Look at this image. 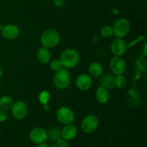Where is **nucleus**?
I'll use <instances>...</instances> for the list:
<instances>
[{"mask_svg":"<svg viewBox=\"0 0 147 147\" xmlns=\"http://www.w3.org/2000/svg\"><path fill=\"white\" fill-rule=\"evenodd\" d=\"M60 60L64 68H74L80 61V55L78 52L73 48H68L63 50L60 54Z\"/></svg>","mask_w":147,"mask_h":147,"instance_id":"obj_1","label":"nucleus"},{"mask_svg":"<svg viewBox=\"0 0 147 147\" xmlns=\"http://www.w3.org/2000/svg\"><path fill=\"white\" fill-rule=\"evenodd\" d=\"M60 41V33L55 29H48L45 30L40 36V42L42 45V47L47 49L53 48L57 46Z\"/></svg>","mask_w":147,"mask_h":147,"instance_id":"obj_2","label":"nucleus"},{"mask_svg":"<svg viewBox=\"0 0 147 147\" xmlns=\"http://www.w3.org/2000/svg\"><path fill=\"white\" fill-rule=\"evenodd\" d=\"M54 85L59 90H65L70 84V74L68 70L63 67L55 72L54 76Z\"/></svg>","mask_w":147,"mask_h":147,"instance_id":"obj_3","label":"nucleus"},{"mask_svg":"<svg viewBox=\"0 0 147 147\" xmlns=\"http://www.w3.org/2000/svg\"><path fill=\"white\" fill-rule=\"evenodd\" d=\"M113 34L117 38H123L130 32V22L126 18H120L116 20L113 24Z\"/></svg>","mask_w":147,"mask_h":147,"instance_id":"obj_4","label":"nucleus"},{"mask_svg":"<svg viewBox=\"0 0 147 147\" xmlns=\"http://www.w3.org/2000/svg\"><path fill=\"white\" fill-rule=\"evenodd\" d=\"M99 119L96 115L88 114L85 116L81 121L80 127L84 133L92 134L97 130L99 126Z\"/></svg>","mask_w":147,"mask_h":147,"instance_id":"obj_5","label":"nucleus"},{"mask_svg":"<svg viewBox=\"0 0 147 147\" xmlns=\"http://www.w3.org/2000/svg\"><path fill=\"white\" fill-rule=\"evenodd\" d=\"M56 117L61 124L67 125L73 123L75 120V113L70 108L61 106L57 109Z\"/></svg>","mask_w":147,"mask_h":147,"instance_id":"obj_6","label":"nucleus"},{"mask_svg":"<svg viewBox=\"0 0 147 147\" xmlns=\"http://www.w3.org/2000/svg\"><path fill=\"white\" fill-rule=\"evenodd\" d=\"M11 111L14 119L17 120H22L25 119L28 114V108L24 102L17 100L13 103Z\"/></svg>","mask_w":147,"mask_h":147,"instance_id":"obj_7","label":"nucleus"},{"mask_svg":"<svg viewBox=\"0 0 147 147\" xmlns=\"http://www.w3.org/2000/svg\"><path fill=\"white\" fill-rule=\"evenodd\" d=\"M110 69L114 76L124 73L126 69V63L121 56H114L110 61Z\"/></svg>","mask_w":147,"mask_h":147,"instance_id":"obj_8","label":"nucleus"},{"mask_svg":"<svg viewBox=\"0 0 147 147\" xmlns=\"http://www.w3.org/2000/svg\"><path fill=\"white\" fill-rule=\"evenodd\" d=\"M29 137L33 143L38 144L45 142L47 139V131L41 127L33 128L30 132Z\"/></svg>","mask_w":147,"mask_h":147,"instance_id":"obj_9","label":"nucleus"},{"mask_svg":"<svg viewBox=\"0 0 147 147\" xmlns=\"http://www.w3.org/2000/svg\"><path fill=\"white\" fill-rule=\"evenodd\" d=\"M127 49V44L123 38L116 37L111 44V51L115 56H122L126 53Z\"/></svg>","mask_w":147,"mask_h":147,"instance_id":"obj_10","label":"nucleus"},{"mask_svg":"<svg viewBox=\"0 0 147 147\" xmlns=\"http://www.w3.org/2000/svg\"><path fill=\"white\" fill-rule=\"evenodd\" d=\"M93 80L89 74L82 73L79 75L76 80V86L81 91H87L91 88Z\"/></svg>","mask_w":147,"mask_h":147,"instance_id":"obj_11","label":"nucleus"},{"mask_svg":"<svg viewBox=\"0 0 147 147\" xmlns=\"http://www.w3.org/2000/svg\"><path fill=\"white\" fill-rule=\"evenodd\" d=\"M1 34L7 40H14L20 34V29L14 24H9L1 29Z\"/></svg>","mask_w":147,"mask_h":147,"instance_id":"obj_12","label":"nucleus"},{"mask_svg":"<svg viewBox=\"0 0 147 147\" xmlns=\"http://www.w3.org/2000/svg\"><path fill=\"white\" fill-rule=\"evenodd\" d=\"M77 127L73 123L64 125V127L61 129V138L67 142L74 139L77 136Z\"/></svg>","mask_w":147,"mask_h":147,"instance_id":"obj_13","label":"nucleus"},{"mask_svg":"<svg viewBox=\"0 0 147 147\" xmlns=\"http://www.w3.org/2000/svg\"><path fill=\"white\" fill-rule=\"evenodd\" d=\"M88 73L90 77L100 78L103 74V65L98 61H93L89 65Z\"/></svg>","mask_w":147,"mask_h":147,"instance_id":"obj_14","label":"nucleus"},{"mask_svg":"<svg viewBox=\"0 0 147 147\" xmlns=\"http://www.w3.org/2000/svg\"><path fill=\"white\" fill-rule=\"evenodd\" d=\"M100 78V86L106 89H111L112 88L115 87V76L113 73H106V74H103Z\"/></svg>","mask_w":147,"mask_h":147,"instance_id":"obj_15","label":"nucleus"},{"mask_svg":"<svg viewBox=\"0 0 147 147\" xmlns=\"http://www.w3.org/2000/svg\"><path fill=\"white\" fill-rule=\"evenodd\" d=\"M37 59L42 64H47L50 63L51 59V54L49 49L45 47H42L38 49L37 52Z\"/></svg>","mask_w":147,"mask_h":147,"instance_id":"obj_16","label":"nucleus"},{"mask_svg":"<svg viewBox=\"0 0 147 147\" xmlns=\"http://www.w3.org/2000/svg\"><path fill=\"white\" fill-rule=\"evenodd\" d=\"M96 98L100 104H105L107 103L110 98V95L108 89L102 86H99L96 92Z\"/></svg>","mask_w":147,"mask_h":147,"instance_id":"obj_17","label":"nucleus"},{"mask_svg":"<svg viewBox=\"0 0 147 147\" xmlns=\"http://www.w3.org/2000/svg\"><path fill=\"white\" fill-rule=\"evenodd\" d=\"M47 133V139H50L51 142H56L61 138V129L57 126H52Z\"/></svg>","mask_w":147,"mask_h":147,"instance_id":"obj_18","label":"nucleus"},{"mask_svg":"<svg viewBox=\"0 0 147 147\" xmlns=\"http://www.w3.org/2000/svg\"><path fill=\"white\" fill-rule=\"evenodd\" d=\"M13 99L9 96H3L0 98V109L4 111L11 110L13 106Z\"/></svg>","mask_w":147,"mask_h":147,"instance_id":"obj_19","label":"nucleus"},{"mask_svg":"<svg viewBox=\"0 0 147 147\" xmlns=\"http://www.w3.org/2000/svg\"><path fill=\"white\" fill-rule=\"evenodd\" d=\"M126 83H127V80H126V77L123 76V74L118 75V76H115V87H117L119 89L124 88L126 86Z\"/></svg>","mask_w":147,"mask_h":147,"instance_id":"obj_20","label":"nucleus"},{"mask_svg":"<svg viewBox=\"0 0 147 147\" xmlns=\"http://www.w3.org/2000/svg\"><path fill=\"white\" fill-rule=\"evenodd\" d=\"M100 32L102 37L108 38V37H110L113 35V29H112L111 26L104 25L100 28Z\"/></svg>","mask_w":147,"mask_h":147,"instance_id":"obj_21","label":"nucleus"},{"mask_svg":"<svg viewBox=\"0 0 147 147\" xmlns=\"http://www.w3.org/2000/svg\"><path fill=\"white\" fill-rule=\"evenodd\" d=\"M50 99V93L47 90H43L39 94L38 100L41 104L45 105L49 103Z\"/></svg>","mask_w":147,"mask_h":147,"instance_id":"obj_22","label":"nucleus"},{"mask_svg":"<svg viewBox=\"0 0 147 147\" xmlns=\"http://www.w3.org/2000/svg\"><path fill=\"white\" fill-rule=\"evenodd\" d=\"M63 67V64H62L60 59L53 60V61L51 62V63H50V68L52 69V70H53V71L55 72L58 71V70H60V69H62Z\"/></svg>","mask_w":147,"mask_h":147,"instance_id":"obj_23","label":"nucleus"},{"mask_svg":"<svg viewBox=\"0 0 147 147\" xmlns=\"http://www.w3.org/2000/svg\"><path fill=\"white\" fill-rule=\"evenodd\" d=\"M55 146L57 147H69L68 142L60 138V139H58L56 142Z\"/></svg>","mask_w":147,"mask_h":147,"instance_id":"obj_24","label":"nucleus"},{"mask_svg":"<svg viewBox=\"0 0 147 147\" xmlns=\"http://www.w3.org/2000/svg\"><path fill=\"white\" fill-rule=\"evenodd\" d=\"M8 113L7 111L0 109V122H4L8 119Z\"/></svg>","mask_w":147,"mask_h":147,"instance_id":"obj_25","label":"nucleus"},{"mask_svg":"<svg viewBox=\"0 0 147 147\" xmlns=\"http://www.w3.org/2000/svg\"><path fill=\"white\" fill-rule=\"evenodd\" d=\"M53 4L55 7H60L64 4V0H53Z\"/></svg>","mask_w":147,"mask_h":147,"instance_id":"obj_26","label":"nucleus"},{"mask_svg":"<svg viewBox=\"0 0 147 147\" xmlns=\"http://www.w3.org/2000/svg\"><path fill=\"white\" fill-rule=\"evenodd\" d=\"M144 37H143V36H142V37H139V38H137V39H136L135 40H134V41L132 42L131 43V45L129 44V45H127V47H131L132 46L134 45H136V44H137V43H139V42L141 41V40H143Z\"/></svg>","mask_w":147,"mask_h":147,"instance_id":"obj_27","label":"nucleus"},{"mask_svg":"<svg viewBox=\"0 0 147 147\" xmlns=\"http://www.w3.org/2000/svg\"><path fill=\"white\" fill-rule=\"evenodd\" d=\"M50 106L48 105V103H47V104H45L43 105V110L45 111H50Z\"/></svg>","mask_w":147,"mask_h":147,"instance_id":"obj_28","label":"nucleus"},{"mask_svg":"<svg viewBox=\"0 0 147 147\" xmlns=\"http://www.w3.org/2000/svg\"><path fill=\"white\" fill-rule=\"evenodd\" d=\"M37 147H48V145H47L45 142H42V143L38 144Z\"/></svg>","mask_w":147,"mask_h":147,"instance_id":"obj_29","label":"nucleus"},{"mask_svg":"<svg viewBox=\"0 0 147 147\" xmlns=\"http://www.w3.org/2000/svg\"><path fill=\"white\" fill-rule=\"evenodd\" d=\"M2 73H3L2 68H1V66H0V78H1V76H2Z\"/></svg>","mask_w":147,"mask_h":147,"instance_id":"obj_30","label":"nucleus"},{"mask_svg":"<svg viewBox=\"0 0 147 147\" xmlns=\"http://www.w3.org/2000/svg\"><path fill=\"white\" fill-rule=\"evenodd\" d=\"M48 147H57L55 146V145H51V146H48Z\"/></svg>","mask_w":147,"mask_h":147,"instance_id":"obj_31","label":"nucleus"}]
</instances>
